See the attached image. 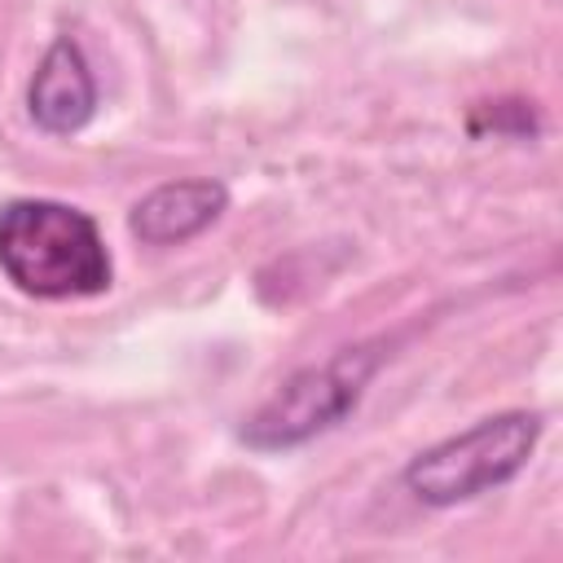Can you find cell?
I'll return each instance as SVG.
<instances>
[{"label":"cell","instance_id":"6da1fadb","mask_svg":"<svg viewBox=\"0 0 563 563\" xmlns=\"http://www.w3.org/2000/svg\"><path fill=\"white\" fill-rule=\"evenodd\" d=\"M0 268L35 299H79L110 286V251L79 207L18 198L0 211Z\"/></svg>","mask_w":563,"mask_h":563},{"label":"cell","instance_id":"7a4b0ae2","mask_svg":"<svg viewBox=\"0 0 563 563\" xmlns=\"http://www.w3.org/2000/svg\"><path fill=\"white\" fill-rule=\"evenodd\" d=\"M541 435V418L528 409L493 413L462 435H449L405 466V488L427 506L471 501L523 471Z\"/></svg>","mask_w":563,"mask_h":563},{"label":"cell","instance_id":"3957f363","mask_svg":"<svg viewBox=\"0 0 563 563\" xmlns=\"http://www.w3.org/2000/svg\"><path fill=\"white\" fill-rule=\"evenodd\" d=\"M378 361H383V343L374 339V343L339 347L321 365H303L255 409V418L242 427V440L260 453H277L330 431L356 409Z\"/></svg>","mask_w":563,"mask_h":563},{"label":"cell","instance_id":"277c9868","mask_svg":"<svg viewBox=\"0 0 563 563\" xmlns=\"http://www.w3.org/2000/svg\"><path fill=\"white\" fill-rule=\"evenodd\" d=\"M26 106H31L35 128H44L53 136H70L92 119L97 84H92V70H88V62L70 35L53 40L48 53L40 57Z\"/></svg>","mask_w":563,"mask_h":563},{"label":"cell","instance_id":"5b68a950","mask_svg":"<svg viewBox=\"0 0 563 563\" xmlns=\"http://www.w3.org/2000/svg\"><path fill=\"white\" fill-rule=\"evenodd\" d=\"M224 207H229V189L220 180L211 176L172 180L132 207V233L145 246H180L198 238L207 224H216Z\"/></svg>","mask_w":563,"mask_h":563},{"label":"cell","instance_id":"8992f818","mask_svg":"<svg viewBox=\"0 0 563 563\" xmlns=\"http://www.w3.org/2000/svg\"><path fill=\"white\" fill-rule=\"evenodd\" d=\"M471 136H537L541 132V119L532 110V101H519V97H506V101H479L466 119Z\"/></svg>","mask_w":563,"mask_h":563}]
</instances>
